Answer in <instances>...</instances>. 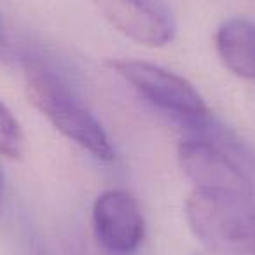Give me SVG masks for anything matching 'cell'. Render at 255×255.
<instances>
[{
	"mask_svg": "<svg viewBox=\"0 0 255 255\" xmlns=\"http://www.w3.org/2000/svg\"><path fill=\"white\" fill-rule=\"evenodd\" d=\"M23 74L28 102L58 131L93 154L96 159H114V149L102 124L56 70L37 58H25Z\"/></svg>",
	"mask_w": 255,
	"mask_h": 255,
	"instance_id": "1",
	"label": "cell"
},
{
	"mask_svg": "<svg viewBox=\"0 0 255 255\" xmlns=\"http://www.w3.org/2000/svg\"><path fill=\"white\" fill-rule=\"evenodd\" d=\"M107 65L164 112L191 123H199L208 117V107L203 96L180 75L138 60H109Z\"/></svg>",
	"mask_w": 255,
	"mask_h": 255,
	"instance_id": "2",
	"label": "cell"
},
{
	"mask_svg": "<svg viewBox=\"0 0 255 255\" xmlns=\"http://www.w3.org/2000/svg\"><path fill=\"white\" fill-rule=\"evenodd\" d=\"M245 201L241 196L194 189L185 201L187 222L206 248L229 250L236 247L252 215Z\"/></svg>",
	"mask_w": 255,
	"mask_h": 255,
	"instance_id": "3",
	"label": "cell"
},
{
	"mask_svg": "<svg viewBox=\"0 0 255 255\" xmlns=\"http://www.w3.org/2000/svg\"><path fill=\"white\" fill-rule=\"evenodd\" d=\"M178 164L196 189L226 192L248 198L252 184L240 168L215 145L203 140H182L178 145Z\"/></svg>",
	"mask_w": 255,
	"mask_h": 255,
	"instance_id": "4",
	"label": "cell"
},
{
	"mask_svg": "<svg viewBox=\"0 0 255 255\" xmlns=\"http://www.w3.org/2000/svg\"><path fill=\"white\" fill-rule=\"evenodd\" d=\"M93 224L100 243L116 254H131L143 240V217L131 194L112 189L100 194L93 206Z\"/></svg>",
	"mask_w": 255,
	"mask_h": 255,
	"instance_id": "5",
	"label": "cell"
},
{
	"mask_svg": "<svg viewBox=\"0 0 255 255\" xmlns=\"http://www.w3.org/2000/svg\"><path fill=\"white\" fill-rule=\"evenodd\" d=\"M103 18L123 35L149 47L173 39L175 26L168 11L156 0H93Z\"/></svg>",
	"mask_w": 255,
	"mask_h": 255,
	"instance_id": "6",
	"label": "cell"
},
{
	"mask_svg": "<svg viewBox=\"0 0 255 255\" xmlns=\"http://www.w3.org/2000/svg\"><path fill=\"white\" fill-rule=\"evenodd\" d=\"M215 46L222 63L234 75L255 82V25L245 18H229L219 26Z\"/></svg>",
	"mask_w": 255,
	"mask_h": 255,
	"instance_id": "7",
	"label": "cell"
},
{
	"mask_svg": "<svg viewBox=\"0 0 255 255\" xmlns=\"http://www.w3.org/2000/svg\"><path fill=\"white\" fill-rule=\"evenodd\" d=\"M25 152V136L21 126L0 100V154L9 159H19Z\"/></svg>",
	"mask_w": 255,
	"mask_h": 255,
	"instance_id": "8",
	"label": "cell"
},
{
	"mask_svg": "<svg viewBox=\"0 0 255 255\" xmlns=\"http://www.w3.org/2000/svg\"><path fill=\"white\" fill-rule=\"evenodd\" d=\"M229 250H240L247 255H255V213L254 212H252V215L248 217L236 247L229 248Z\"/></svg>",
	"mask_w": 255,
	"mask_h": 255,
	"instance_id": "9",
	"label": "cell"
},
{
	"mask_svg": "<svg viewBox=\"0 0 255 255\" xmlns=\"http://www.w3.org/2000/svg\"><path fill=\"white\" fill-rule=\"evenodd\" d=\"M14 61V49H12L9 32L4 25V19L0 16V63L9 65Z\"/></svg>",
	"mask_w": 255,
	"mask_h": 255,
	"instance_id": "10",
	"label": "cell"
},
{
	"mask_svg": "<svg viewBox=\"0 0 255 255\" xmlns=\"http://www.w3.org/2000/svg\"><path fill=\"white\" fill-rule=\"evenodd\" d=\"M194 255H247L240 250H215V248H206L203 252H198Z\"/></svg>",
	"mask_w": 255,
	"mask_h": 255,
	"instance_id": "11",
	"label": "cell"
},
{
	"mask_svg": "<svg viewBox=\"0 0 255 255\" xmlns=\"http://www.w3.org/2000/svg\"><path fill=\"white\" fill-rule=\"evenodd\" d=\"M2 187H4V173H2V168H0V192H2Z\"/></svg>",
	"mask_w": 255,
	"mask_h": 255,
	"instance_id": "12",
	"label": "cell"
}]
</instances>
